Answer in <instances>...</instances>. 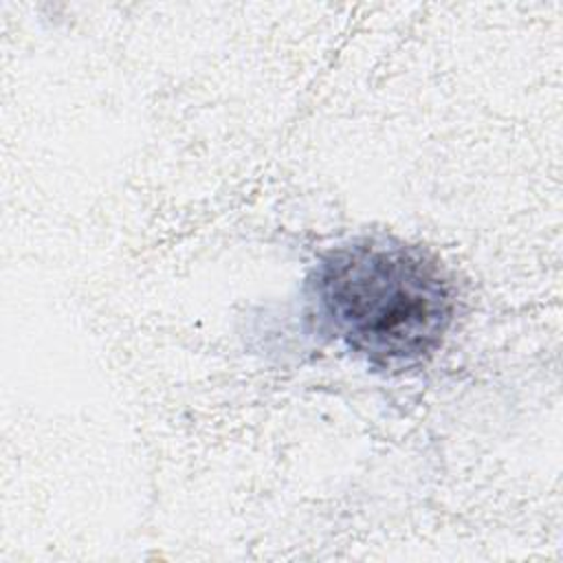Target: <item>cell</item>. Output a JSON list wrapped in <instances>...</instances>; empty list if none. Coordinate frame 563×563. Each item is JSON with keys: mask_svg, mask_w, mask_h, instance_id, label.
I'll list each match as a JSON object with an SVG mask.
<instances>
[{"mask_svg": "<svg viewBox=\"0 0 563 563\" xmlns=\"http://www.w3.org/2000/svg\"><path fill=\"white\" fill-rule=\"evenodd\" d=\"M308 297L319 328L385 374L431 361L457 308L446 266L431 251L385 235L325 251L308 275Z\"/></svg>", "mask_w": 563, "mask_h": 563, "instance_id": "1", "label": "cell"}]
</instances>
